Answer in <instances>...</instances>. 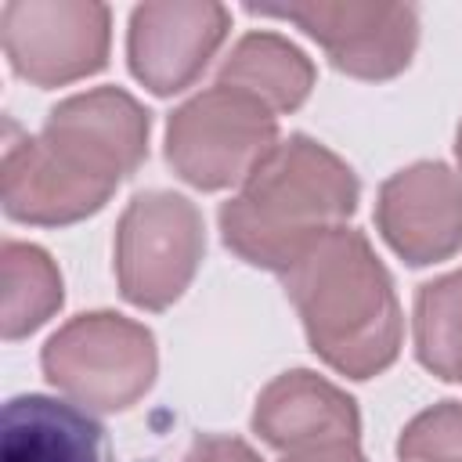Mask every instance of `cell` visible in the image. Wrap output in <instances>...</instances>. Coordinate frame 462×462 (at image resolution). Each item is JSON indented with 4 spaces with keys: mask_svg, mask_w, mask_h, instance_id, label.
<instances>
[{
    "mask_svg": "<svg viewBox=\"0 0 462 462\" xmlns=\"http://www.w3.org/2000/svg\"><path fill=\"white\" fill-rule=\"evenodd\" d=\"M231 29V11L213 0L137 4L126 32V58L137 83L166 97L191 87Z\"/></svg>",
    "mask_w": 462,
    "mask_h": 462,
    "instance_id": "9",
    "label": "cell"
},
{
    "mask_svg": "<svg viewBox=\"0 0 462 462\" xmlns=\"http://www.w3.org/2000/svg\"><path fill=\"white\" fill-rule=\"evenodd\" d=\"M274 148V112L224 83L188 97L166 123V162L199 191L242 184Z\"/></svg>",
    "mask_w": 462,
    "mask_h": 462,
    "instance_id": "5",
    "label": "cell"
},
{
    "mask_svg": "<svg viewBox=\"0 0 462 462\" xmlns=\"http://www.w3.org/2000/svg\"><path fill=\"white\" fill-rule=\"evenodd\" d=\"M357 199V173L332 148L292 134L220 206V235L245 263L285 274L325 235L346 227Z\"/></svg>",
    "mask_w": 462,
    "mask_h": 462,
    "instance_id": "2",
    "label": "cell"
},
{
    "mask_svg": "<svg viewBox=\"0 0 462 462\" xmlns=\"http://www.w3.org/2000/svg\"><path fill=\"white\" fill-rule=\"evenodd\" d=\"M282 462H368L357 448V440H339V444H318L303 451H289Z\"/></svg>",
    "mask_w": 462,
    "mask_h": 462,
    "instance_id": "18",
    "label": "cell"
},
{
    "mask_svg": "<svg viewBox=\"0 0 462 462\" xmlns=\"http://www.w3.org/2000/svg\"><path fill=\"white\" fill-rule=\"evenodd\" d=\"M180 462H260V455L242 437L202 433V437L191 440V448H188V455Z\"/></svg>",
    "mask_w": 462,
    "mask_h": 462,
    "instance_id": "17",
    "label": "cell"
},
{
    "mask_svg": "<svg viewBox=\"0 0 462 462\" xmlns=\"http://www.w3.org/2000/svg\"><path fill=\"white\" fill-rule=\"evenodd\" d=\"M217 83L235 87L282 116L307 101L314 87V65L296 43L278 32H245L224 58Z\"/></svg>",
    "mask_w": 462,
    "mask_h": 462,
    "instance_id": "13",
    "label": "cell"
},
{
    "mask_svg": "<svg viewBox=\"0 0 462 462\" xmlns=\"http://www.w3.org/2000/svg\"><path fill=\"white\" fill-rule=\"evenodd\" d=\"M249 14L296 22L310 40L321 43L328 61L354 79H390L408 69L419 43V14L411 4H249Z\"/></svg>",
    "mask_w": 462,
    "mask_h": 462,
    "instance_id": "8",
    "label": "cell"
},
{
    "mask_svg": "<svg viewBox=\"0 0 462 462\" xmlns=\"http://www.w3.org/2000/svg\"><path fill=\"white\" fill-rule=\"evenodd\" d=\"M0 462H108V437L87 408L22 393L0 415Z\"/></svg>",
    "mask_w": 462,
    "mask_h": 462,
    "instance_id": "12",
    "label": "cell"
},
{
    "mask_svg": "<svg viewBox=\"0 0 462 462\" xmlns=\"http://www.w3.org/2000/svg\"><path fill=\"white\" fill-rule=\"evenodd\" d=\"M148 130V108L119 87H94L58 101L40 134L14 137L4 148V213L36 227H61L97 213L144 162Z\"/></svg>",
    "mask_w": 462,
    "mask_h": 462,
    "instance_id": "1",
    "label": "cell"
},
{
    "mask_svg": "<svg viewBox=\"0 0 462 462\" xmlns=\"http://www.w3.org/2000/svg\"><path fill=\"white\" fill-rule=\"evenodd\" d=\"M375 224L411 267L440 263L462 249V177L444 162H415L379 188Z\"/></svg>",
    "mask_w": 462,
    "mask_h": 462,
    "instance_id": "10",
    "label": "cell"
},
{
    "mask_svg": "<svg viewBox=\"0 0 462 462\" xmlns=\"http://www.w3.org/2000/svg\"><path fill=\"white\" fill-rule=\"evenodd\" d=\"M0 332L4 339H22L36 332L51 314H58L65 292H61V271L58 263L29 242L7 238L0 249Z\"/></svg>",
    "mask_w": 462,
    "mask_h": 462,
    "instance_id": "14",
    "label": "cell"
},
{
    "mask_svg": "<svg viewBox=\"0 0 462 462\" xmlns=\"http://www.w3.org/2000/svg\"><path fill=\"white\" fill-rule=\"evenodd\" d=\"M415 354L444 383H462V271L419 285Z\"/></svg>",
    "mask_w": 462,
    "mask_h": 462,
    "instance_id": "15",
    "label": "cell"
},
{
    "mask_svg": "<svg viewBox=\"0 0 462 462\" xmlns=\"http://www.w3.org/2000/svg\"><path fill=\"white\" fill-rule=\"evenodd\" d=\"M455 159H458V170H462V126H458V134H455Z\"/></svg>",
    "mask_w": 462,
    "mask_h": 462,
    "instance_id": "19",
    "label": "cell"
},
{
    "mask_svg": "<svg viewBox=\"0 0 462 462\" xmlns=\"http://www.w3.org/2000/svg\"><path fill=\"white\" fill-rule=\"evenodd\" d=\"M43 375L76 404L94 411H126L137 404L159 372L155 336L116 310L69 318L40 354Z\"/></svg>",
    "mask_w": 462,
    "mask_h": 462,
    "instance_id": "4",
    "label": "cell"
},
{
    "mask_svg": "<svg viewBox=\"0 0 462 462\" xmlns=\"http://www.w3.org/2000/svg\"><path fill=\"white\" fill-rule=\"evenodd\" d=\"M0 40L14 76L32 87H65L108 61L112 11L94 0H11Z\"/></svg>",
    "mask_w": 462,
    "mask_h": 462,
    "instance_id": "7",
    "label": "cell"
},
{
    "mask_svg": "<svg viewBox=\"0 0 462 462\" xmlns=\"http://www.w3.org/2000/svg\"><path fill=\"white\" fill-rule=\"evenodd\" d=\"M282 285L300 310L310 350L346 379H372L401 354V303L393 278L357 227L325 235Z\"/></svg>",
    "mask_w": 462,
    "mask_h": 462,
    "instance_id": "3",
    "label": "cell"
},
{
    "mask_svg": "<svg viewBox=\"0 0 462 462\" xmlns=\"http://www.w3.org/2000/svg\"><path fill=\"white\" fill-rule=\"evenodd\" d=\"M253 433L289 455L318 444L357 440L361 415L354 397L336 383L307 368H292L260 390L253 408Z\"/></svg>",
    "mask_w": 462,
    "mask_h": 462,
    "instance_id": "11",
    "label": "cell"
},
{
    "mask_svg": "<svg viewBox=\"0 0 462 462\" xmlns=\"http://www.w3.org/2000/svg\"><path fill=\"white\" fill-rule=\"evenodd\" d=\"M206 253L202 213L177 191H137L116 227V282L141 310H166L184 296Z\"/></svg>",
    "mask_w": 462,
    "mask_h": 462,
    "instance_id": "6",
    "label": "cell"
},
{
    "mask_svg": "<svg viewBox=\"0 0 462 462\" xmlns=\"http://www.w3.org/2000/svg\"><path fill=\"white\" fill-rule=\"evenodd\" d=\"M401 462H462V404L440 401L419 411L397 440Z\"/></svg>",
    "mask_w": 462,
    "mask_h": 462,
    "instance_id": "16",
    "label": "cell"
}]
</instances>
